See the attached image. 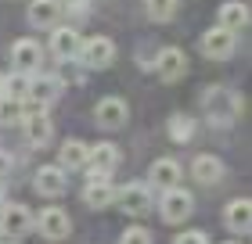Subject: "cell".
<instances>
[{
    "label": "cell",
    "instance_id": "cell-1",
    "mask_svg": "<svg viewBox=\"0 0 252 244\" xmlns=\"http://www.w3.org/2000/svg\"><path fill=\"white\" fill-rule=\"evenodd\" d=\"M202 104H205V111H209V119L220 122V126H231L234 115L242 111V101H238L231 90H209V94L202 97Z\"/></svg>",
    "mask_w": 252,
    "mask_h": 244
},
{
    "label": "cell",
    "instance_id": "cell-2",
    "mask_svg": "<svg viewBox=\"0 0 252 244\" xmlns=\"http://www.w3.org/2000/svg\"><path fill=\"white\" fill-rule=\"evenodd\" d=\"M116 205L126 216H148L152 212V187L148 183H126L116 190Z\"/></svg>",
    "mask_w": 252,
    "mask_h": 244
},
{
    "label": "cell",
    "instance_id": "cell-3",
    "mask_svg": "<svg viewBox=\"0 0 252 244\" xmlns=\"http://www.w3.org/2000/svg\"><path fill=\"white\" fill-rule=\"evenodd\" d=\"M158 212H162V219L166 223H184V219L194 212V197L188 194V190H180V187H173V190H162V201H158Z\"/></svg>",
    "mask_w": 252,
    "mask_h": 244
},
{
    "label": "cell",
    "instance_id": "cell-4",
    "mask_svg": "<svg viewBox=\"0 0 252 244\" xmlns=\"http://www.w3.org/2000/svg\"><path fill=\"white\" fill-rule=\"evenodd\" d=\"M32 230V212L26 205H0V234L4 237H26Z\"/></svg>",
    "mask_w": 252,
    "mask_h": 244
},
{
    "label": "cell",
    "instance_id": "cell-5",
    "mask_svg": "<svg viewBox=\"0 0 252 244\" xmlns=\"http://www.w3.org/2000/svg\"><path fill=\"white\" fill-rule=\"evenodd\" d=\"M36 230L43 241H65L72 234V219H68L65 208H43L40 219H36Z\"/></svg>",
    "mask_w": 252,
    "mask_h": 244
},
{
    "label": "cell",
    "instance_id": "cell-6",
    "mask_svg": "<svg viewBox=\"0 0 252 244\" xmlns=\"http://www.w3.org/2000/svg\"><path fill=\"white\" fill-rule=\"evenodd\" d=\"M79 57H83L87 68H108L116 61V43L108 36H90V40H83V47H79Z\"/></svg>",
    "mask_w": 252,
    "mask_h": 244
},
{
    "label": "cell",
    "instance_id": "cell-7",
    "mask_svg": "<svg viewBox=\"0 0 252 244\" xmlns=\"http://www.w3.org/2000/svg\"><path fill=\"white\" fill-rule=\"evenodd\" d=\"M94 119H97V126H105V130H123L126 119H130V108H126L123 97H101L97 108H94Z\"/></svg>",
    "mask_w": 252,
    "mask_h": 244
},
{
    "label": "cell",
    "instance_id": "cell-8",
    "mask_svg": "<svg viewBox=\"0 0 252 244\" xmlns=\"http://www.w3.org/2000/svg\"><path fill=\"white\" fill-rule=\"evenodd\" d=\"M155 72H158V79H166V83H177V79L188 72V54L180 51V47L158 51L155 54Z\"/></svg>",
    "mask_w": 252,
    "mask_h": 244
},
{
    "label": "cell",
    "instance_id": "cell-9",
    "mask_svg": "<svg viewBox=\"0 0 252 244\" xmlns=\"http://www.w3.org/2000/svg\"><path fill=\"white\" fill-rule=\"evenodd\" d=\"M119 165V147L116 144H94L87 151V169L90 176H112Z\"/></svg>",
    "mask_w": 252,
    "mask_h": 244
},
{
    "label": "cell",
    "instance_id": "cell-10",
    "mask_svg": "<svg viewBox=\"0 0 252 244\" xmlns=\"http://www.w3.org/2000/svg\"><path fill=\"white\" fill-rule=\"evenodd\" d=\"M79 47H83V40H79V32L72 26H54V32H51V54L54 57L72 61V57H79Z\"/></svg>",
    "mask_w": 252,
    "mask_h": 244
},
{
    "label": "cell",
    "instance_id": "cell-11",
    "mask_svg": "<svg viewBox=\"0 0 252 244\" xmlns=\"http://www.w3.org/2000/svg\"><path fill=\"white\" fill-rule=\"evenodd\" d=\"M83 205L87 208H112L116 205V187L108 176H90L83 187Z\"/></svg>",
    "mask_w": 252,
    "mask_h": 244
},
{
    "label": "cell",
    "instance_id": "cell-12",
    "mask_svg": "<svg viewBox=\"0 0 252 244\" xmlns=\"http://www.w3.org/2000/svg\"><path fill=\"white\" fill-rule=\"evenodd\" d=\"M202 54L205 57H213V61H223V57H231L234 54V32H227V29H209L202 36Z\"/></svg>",
    "mask_w": 252,
    "mask_h": 244
},
{
    "label": "cell",
    "instance_id": "cell-13",
    "mask_svg": "<svg viewBox=\"0 0 252 244\" xmlns=\"http://www.w3.org/2000/svg\"><path fill=\"white\" fill-rule=\"evenodd\" d=\"M36 194H43V197H62L65 190H68V180H65V169L62 165H43L40 172H36Z\"/></svg>",
    "mask_w": 252,
    "mask_h": 244
},
{
    "label": "cell",
    "instance_id": "cell-14",
    "mask_svg": "<svg viewBox=\"0 0 252 244\" xmlns=\"http://www.w3.org/2000/svg\"><path fill=\"white\" fill-rule=\"evenodd\" d=\"M223 223H227L231 234H249V226H252V201H249V197H234V201H227Z\"/></svg>",
    "mask_w": 252,
    "mask_h": 244
},
{
    "label": "cell",
    "instance_id": "cell-15",
    "mask_svg": "<svg viewBox=\"0 0 252 244\" xmlns=\"http://www.w3.org/2000/svg\"><path fill=\"white\" fill-rule=\"evenodd\" d=\"M62 0H32L29 4V26H36V29H54L58 26V18H62Z\"/></svg>",
    "mask_w": 252,
    "mask_h": 244
},
{
    "label": "cell",
    "instance_id": "cell-16",
    "mask_svg": "<svg viewBox=\"0 0 252 244\" xmlns=\"http://www.w3.org/2000/svg\"><path fill=\"white\" fill-rule=\"evenodd\" d=\"M148 180H152L158 190H173L177 183H180V165H177L173 158H155L152 169H148Z\"/></svg>",
    "mask_w": 252,
    "mask_h": 244
},
{
    "label": "cell",
    "instance_id": "cell-17",
    "mask_svg": "<svg viewBox=\"0 0 252 244\" xmlns=\"http://www.w3.org/2000/svg\"><path fill=\"white\" fill-rule=\"evenodd\" d=\"M191 176L205 183V187H213V183H220L223 180V162L216 158V155H198L191 162Z\"/></svg>",
    "mask_w": 252,
    "mask_h": 244
},
{
    "label": "cell",
    "instance_id": "cell-18",
    "mask_svg": "<svg viewBox=\"0 0 252 244\" xmlns=\"http://www.w3.org/2000/svg\"><path fill=\"white\" fill-rule=\"evenodd\" d=\"M22 126H26V140L32 144V147H43V144H51V133H54V126H51V119L43 111H32V115H26L22 119Z\"/></svg>",
    "mask_w": 252,
    "mask_h": 244
},
{
    "label": "cell",
    "instance_id": "cell-19",
    "mask_svg": "<svg viewBox=\"0 0 252 244\" xmlns=\"http://www.w3.org/2000/svg\"><path fill=\"white\" fill-rule=\"evenodd\" d=\"M58 90H62V83H58L54 76H32V79H29V97H26V101L43 104V108H47V104L58 97Z\"/></svg>",
    "mask_w": 252,
    "mask_h": 244
},
{
    "label": "cell",
    "instance_id": "cell-20",
    "mask_svg": "<svg viewBox=\"0 0 252 244\" xmlns=\"http://www.w3.org/2000/svg\"><path fill=\"white\" fill-rule=\"evenodd\" d=\"M220 29H227V32L249 29V7L242 4V0H227V4L220 7Z\"/></svg>",
    "mask_w": 252,
    "mask_h": 244
},
{
    "label": "cell",
    "instance_id": "cell-21",
    "mask_svg": "<svg viewBox=\"0 0 252 244\" xmlns=\"http://www.w3.org/2000/svg\"><path fill=\"white\" fill-rule=\"evenodd\" d=\"M11 61H15L18 72H32V68L40 65V43L36 40H18L15 47H11Z\"/></svg>",
    "mask_w": 252,
    "mask_h": 244
},
{
    "label": "cell",
    "instance_id": "cell-22",
    "mask_svg": "<svg viewBox=\"0 0 252 244\" xmlns=\"http://www.w3.org/2000/svg\"><path fill=\"white\" fill-rule=\"evenodd\" d=\"M87 144L83 140H65L62 144V151H58V165L68 172V169H83L87 165Z\"/></svg>",
    "mask_w": 252,
    "mask_h": 244
},
{
    "label": "cell",
    "instance_id": "cell-23",
    "mask_svg": "<svg viewBox=\"0 0 252 244\" xmlns=\"http://www.w3.org/2000/svg\"><path fill=\"white\" fill-rule=\"evenodd\" d=\"M29 79H32V72H11L4 79V94L15 97V101H26L29 97Z\"/></svg>",
    "mask_w": 252,
    "mask_h": 244
},
{
    "label": "cell",
    "instance_id": "cell-24",
    "mask_svg": "<svg viewBox=\"0 0 252 244\" xmlns=\"http://www.w3.org/2000/svg\"><path fill=\"white\" fill-rule=\"evenodd\" d=\"M177 4H180V0H144L148 18H152V22H169L177 15Z\"/></svg>",
    "mask_w": 252,
    "mask_h": 244
},
{
    "label": "cell",
    "instance_id": "cell-25",
    "mask_svg": "<svg viewBox=\"0 0 252 244\" xmlns=\"http://www.w3.org/2000/svg\"><path fill=\"white\" fill-rule=\"evenodd\" d=\"M22 119H26V115H22V101L0 94V122L11 126V122H22Z\"/></svg>",
    "mask_w": 252,
    "mask_h": 244
},
{
    "label": "cell",
    "instance_id": "cell-26",
    "mask_svg": "<svg viewBox=\"0 0 252 244\" xmlns=\"http://www.w3.org/2000/svg\"><path fill=\"white\" fill-rule=\"evenodd\" d=\"M169 136H173L177 144L191 140V136H194V122H191V119H184V115H173V122H169Z\"/></svg>",
    "mask_w": 252,
    "mask_h": 244
},
{
    "label": "cell",
    "instance_id": "cell-27",
    "mask_svg": "<svg viewBox=\"0 0 252 244\" xmlns=\"http://www.w3.org/2000/svg\"><path fill=\"white\" fill-rule=\"evenodd\" d=\"M119 244H152V234H148L144 226H130V230L119 237Z\"/></svg>",
    "mask_w": 252,
    "mask_h": 244
},
{
    "label": "cell",
    "instance_id": "cell-28",
    "mask_svg": "<svg viewBox=\"0 0 252 244\" xmlns=\"http://www.w3.org/2000/svg\"><path fill=\"white\" fill-rule=\"evenodd\" d=\"M173 244H209V237L202 234V230H184V234H177Z\"/></svg>",
    "mask_w": 252,
    "mask_h": 244
},
{
    "label": "cell",
    "instance_id": "cell-29",
    "mask_svg": "<svg viewBox=\"0 0 252 244\" xmlns=\"http://www.w3.org/2000/svg\"><path fill=\"white\" fill-rule=\"evenodd\" d=\"M11 169H15V162H11V155H7V151H0V180H4Z\"/></svg>",
    "mask_w": 252,
    "mask_h": 244
},
{
    "label": "cell",
    "instance_id": "cell-30",
    "mask_svg": "<svg viewBox=\"0 0 252 244\" xmlns=\"http://www.w3.org/2000/svg\"><path fill=\"white\" fill-rule=\"evenodd\" d=\"M0 205H4V180H0Z\"/></svg>",
    "mask_w": 252,
    "mask_h": 244
},
{
    "label": "cell",
    "instance_id": "cell-31",
    "mask_svg": "<svg viewBox=\"0 0 252 244\" xmlns=\"http://www.w3.org/2000/svg\"><path fill=\"white\" fill-rule=\"evenodd\" d=\"M0 94H4V76H0Z\"/></svg>",
    "mask_w": 252,
    "mask_h": 244
},
{
    "label": "cell",
    "instance_id": "cell-32",
    "mask_svg": "<svg viewBox=\"0 0 252 244\" xmlns=\"http://www.w3.org/2000/svg\"><path fill=\"white\" fill-rule=\"evenodd\" d=\"M0 244H15V241H0Z\"/></svg>",
    "mask_w": 252,
    "mask_h": 244
},
{
    "label": "cell",
    "instance_id": "cell-33",
    "mask_svg": "<svg viewBox=\"0 0 252 244\" xmlns=\"http://www.w3.org/2000/svg\"><path fill=\"white\" fill-rule=\"evenodd\" d=\"M227 244H234V241H227Z\"/></svg>",
    "mask_w": 252,
    "mask_h": 244
},
{
    "label": "cell",
    "instance_id": "cell-34",
    "mask_svg": "<svg viewBox=\"0 0 252 244\" xmlns=\"http://www.w3.org/2000/svg\"><path fill=\"white\" fill-rule=\"evenodd\" d=\"M0 237H4V234H0Z\"/></svg>",
    "mask_w": 252,
    "mask_h": 244
}]
</instances>
